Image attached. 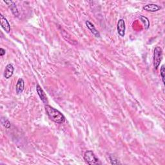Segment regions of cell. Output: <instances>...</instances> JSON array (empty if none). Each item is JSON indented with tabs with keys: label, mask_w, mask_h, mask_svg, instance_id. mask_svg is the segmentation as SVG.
<instances>
[{
	"label": "cell",
	"mask_w": 165,
	"mask_h": 165,
	"mask_svg": "<svg viewBox=\"0 0 165 165\" xmlns=\"http://www.w3.org/2000/svg\"><path fill=\"white\" fill-rule=\"evenodd\" d=\"M45 108L47 114L52 121L58 124H62L65 121V117L61 112L48 104L45 105Z\"/></svg>",
	"instance_id": "1"
},
{
	"label": "cell",
	"mask_w": 165,
	"mask_h": 165,
	"mask_svg": "<svg viewBox=\"0 0 165 165\" xmlns=\"http://www.w3.org/2000/svg\"><path fill=\"white\" fill-rule=\"evenodd\" d=\"M83 159L86 163L90 165L101 164L100 160L96 157L94 153L91 150H87L85 151L83 155Z\"/></svg>",
	"instance_id": "2"
},
{
	"label": "cell",
	"mask_w": 165,
	"mask_h": 165,
	"mask_svg": "<svg viewBox=\"0 0 165 165\" xmlns=\"http://www.w3.org/2000/svg\"><path fill=\"white\" fill-rule=\"evenodd\" d=\"M163 58V50L161 47H157L154 51V67L155 70L159 68Z\"/></svg>",
	"instance_id": "3"
},
{
	"label": "cell",
	"mask_w": 165,
	"mask_h": 165,
	"mask_svg": "<svg viewBox=\"0 0 165 165\" xmlns=\"http://www.w3.org/2000/svg\"><path fill=\"white\" fill-rule=\"evenodd\" d=\"M117 29L118 34L123 37L125 36V30H126V25H125V22L123 19H120L118 21Z\"/></svg>",
	"instance_id": "4"
},
{
	"label": "cell",
	"mask_w": 165,
	"mask_h": 165,
	"mask_svg": "<svg viewBox=\"0 0 165 165\" xmlns=\"http://www.w3.org/2000/svg\"><path fill=\"white\" fill-rule=\"evenodd\" d=\"M4 2L8 5V6L9 7V9H10L13 15H14L16 17H18L19 15L18 9L17 6H16V5L14 2H13V1H5V0Z\"/></svg>",
	"instance_id": "5"
},
{
	"label": "cell",
	"mask_w": 165,
	"mask_h": 165,
	"mask_svg": "<svg viewBox=\"0 0 165 165\" xmlns=\"http://www.w3.org/2000/svg\"><path fill=\"white\" fill-rule=\"evenodd\" d=\"M0 22H1V26L3 30L6 33H9V32L10 31V25L7 19L2 14H0Z\"/></svg>",
	"instance_id": "6"
},
{
	"label": "cell",
	"mask_w": 165,
	"mask_h": 165,
	"mask_svg": "<svg viewBox=\"0 0 165 165\" xmlns=\"http://www.w3.org/2000/svg\"><path fill=\"white\" fill-rule=\"evenodd\" d=\"M14 68L13 67V65L12 64H8L6 66V67L4 70V73H3V76L9 80V78H10L13 74H14Z\"/></svg>",
	"instance_id": "7"
},
{
	"label": "cell",
	"mask_w": 165,
	"mask_h": 165,
	"mask_svg": "<svg viewBox=\"0 0 165 165\" xmlns=\"http://www.w3.org/2000/svg\"><path fill=\"white\" fill-rule=\"evenodd\" d=\"M143 9L148 11V12H157L158 10H159L160 9H161V6L160 5H158L156 4H153V3H150V4H148L144 5Z\"/></svg>",
	"instance_id": "8"
},
{
	"label": "cell",
	"mask_w": 165,
	"mask_h": 165,
	"mask_svg": "<svg viewBox=\"0 0 165 165\" xmlns=\"http://www.w3.org/2000/svg\"><path fill=\"white\" fill-rule=\"evenodd\" d=\"M36 91L37 92V94L39 95V97H40L41 100L45 103V104H47L48 100H47V97L46 94L45 93V92L42 89V88L39 86V84L36 85Z\"/></svg>",
	"instance_id": "9"
},
{
	"label": "cell",
	"mask_w": 165,
	"mask_h": 165,
	"mask_svg": "<svg viewBox=\"0 0 165 165\" xmlns=\"http://www.w3.org/2000/svg\"><path fill=\"white\" fill-rule=\"evenodd\" d=\"M85 24H86V25H87V28L91 31L92 34H93V35H94L96 37H101L100 33L98 32V30L96 29L95 26L92 24L90 22L87 21L85 22Z\"/></svg>",
	"instance_id": "10"
},
{
	"label": "cell",
	"mask_w": 165,
	"mask_h": 165,
	"mask_svg": "<svg viewBox=\"0 0 165 165\" xmlns=\"http://www.w3.org/2000/svg\"><path fill=\"white\" fill-rule=\"evenodd\" d=\"M25 88V81L22 78H19L16 85V92L17 94H22Z\"/></svg>",
	"instance_id": "11"
},
{
	"label": "cell",
	"mask_w": 165,
	"mask_h": 165,
	"mask_svg": "<svg viewBox=\"0 0 165 165\" xmlns=\"http://www.w3.org/2000/svg\"><path fill=\"white\" fill-rule=\"evenodd\" d=\"M139 19H141V21L143 23L144 28L146 29H148V28L150 27V22L148 20V19L147 17L143 16H140Z\"/></svg>",
	"instance_id": "12"
},
{
	"label": "cell",
	"mask_w": 165,
	"mask_h": 165,
	"mask_svg": "<svg viewBox=\"0 0 165 165\" xmlns=\"http://www.w3.org/2000/svg\"><path fill=\"white\" fill-rule=\"evenodd\" d=\"M2 124L4 127H5L6 128H10L11 127L10 123L9 122V121L8 120H6V118H3L2 117Z\"/></svg>",
	"instance_id": "13"
},
{
	"label": "cell",
	"mask_w": 165,
	"mask_h": 165,
	"mask_svg": "<svg viewBox=\"0 0 165 165\" xmlns=\"http://www.w3.org/2000/svg\"><path fill=\"white\" fill-rule=\"evenodd\" d=\"M110 163L112 164H121V163L120 162V161L117 160L116 158L114 156L110 155Z\"/></svg>",
	"instance_id": "14"
},
{
	"label": "cell",
	"mask_w": 165,
	"mask_h": 165,
	"mask_svg": "<svg viewBox=\"0 0 165 165\" xmlns=\"http://www.w3.org/2000/svg\"><path fill=\"white\" fill-rule=\"evenodd\" d=\"M160 74H161V77L162 79V81L163 83V84H164V74H165V69H164V65H162L161 67V70H160Z\"/></svg>",
	"instance_id": "15"
},
{
	"label": "cell",
	"mask_w": 165,
	"mask_h": 165,
	"mask_svg": "<svg viewBox=\"0 0 165 165\" xmlns=\"http://www.w3.org/2000/svg\"><path fill=\"white\" fill-rule=\"evenodd\" d=\"M6 53V50L5 49H3V48L0 49V56H3Z\"/></svg>",
	"instance_id": "16"
}]
</instances>
